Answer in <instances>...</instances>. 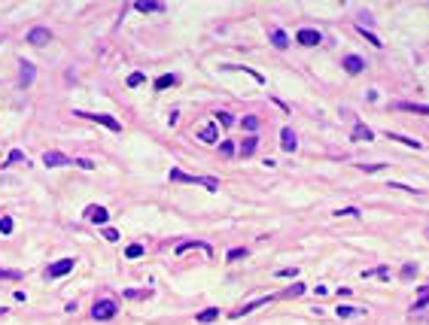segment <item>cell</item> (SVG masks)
<instances>
[{
	"instance_id": "13",
	"label": "cell",
	"mask_w": 429,
	"mask_h": 325,
	"mask_svg": "<svg viewBox=\"0 0 429 325\" xmlns=\"http://www.w3.org/2000/svg\"><path fill=\"white\" fill-rule=\"evenodd\" d=\"M18 67H21V70H18V82H21V88H28V85L33 82V73H37V70H33L31 61H21Z\"/></svg>"
},
{
	"instance_id": "26",
	"label": "cell",
	"mask_w": 429,
	"mask_h": 325,
	"mask_svg": "<svg viewBox=\"0 0 429 325\" xmlns=\"http://www.w3.org/2000/svg\"><path fill=\"white\" fill-rule=\"evenodd\" d=\"M390 140H396V143H405V146H414V149H420V140H411V137H402V134H387Z\"/></svg>"
},
{
	"instance_id": "29",
	"label": "cell",
	"mask_w": 429,
	"mask_h": 325,
	"mask_svg": "<svg viewBox=\"0 0 429 325\" xmlns=\"http://www.w3.org/2000/svg\"><path fill=\"white\" fill-rule=\"evenodd\" d=\"M125 255H128V259H140V255H143V246H140V243H131L128 249H125Z\"/></svg>"
},
{
	"instance_id": "39",
	"label": "cell",
	"mask_w": 429,
	"mask_h": 325,
	"mask_svg": "<svg viewBox=\"0 0 429 325\" xmlns=\"http://www.w3.org/2000/svg\"><path fill=\"white\" fill-rule=\"evenodd\" d=\"M140 82H143V73H131V76H128V85H131V88H137Z\"/></svg>"
},
{
	"instance_id": "8",
	"label": "cell",
	"mask_w": 429,
	"mask_h": 325,
	"mask_svg": "<svg viewBox=\"0 0 429 325\" xmlns=\"http://www.w3.org/2000/svg\"><path fill=\"white\" fill-rule=\"evenodd\" d=\"M268 301H271V295H265V298H256V301H250V304H244V307H238V310H231L229 316H231V319H241V316H247V313H253L256 307L268 304Z\"/></svg>"
},
{
	"instance_id": "1",
	"label": "cell",
	"mask_w": 429,
	"mask_h": 325,
	"mask_svg": "<svg viewBox=\"0 0 429 325\" xmlns=\"http://www.w3.org/2000/svg\"><path fill=\"white\" fill-rule=\"evenodd\" d=\"M171 183H189V186H204L207 192H219V179L213 176H192V173H183V170H171Z\"/></svg>"
},
{
	"instance_id": "7",
	"label": "cell",
	"mask_w": 429,
	"mask_h": 325,
	"mask_svg": "<svg viewBox=\"0 0 429 325\" xmlns=\"http://www.w3.org/2000/svg\"><path fill=\"white\" fill-rule=\"evenodd\" d=\"M43 164L46 167H64V164H73V158H67L64 152H43Z\"/></svg>"
},
{
	"instance_id": "25",
	"label": "cell",
	"mask_w": 429,
	"mask_h": 325,
	"mask_svg": "<svg viewBox=\"0 0 429 325\" xmlns=\"http://www.w3.org/2000/svg\"><path fill=\"white\" fill-rule=\"evenodd\" d=\"M21 161L28 164V155L21 152V149H13V152H9V158H6V167H9V164H21Z\"/></svg>"
},
{
	"instance_id": "2",
	"label": "cell",
	"mask_w": 429,
	"mask_h": 325,
	"mask_svg": "<svg viewBox=\"0 0 429 325\" xmlns=\"http://www.w3.org/2000/svg\"><path fill=\"white\" fill-rule=\"evenodd\" d=\"M73 116L88 119V122H98V125H104V128H110V131H122L119 119H113V116H107V113H85V109H73Z\"/></svg>"
},
{
	"instance_id": "31",
	"label": "cell",
	"mask_w": 429,
	"mask_h": 325,
	"mask_svg": "<svg viewBox=\"0 0 429 325\" xmlns=\"http://www.w3.org/2000/svg\"><path fill=\"white\" fill-rule=\"evenodd\" d=\"M216 122H219V125H225V128H231V125H234L231 113H216Z\"/></svg>"
},
{
	"instance_id": "15",
	"label": "cell",
	"mask_w": 429,
	"mask_h": 325,
	"mask_svg": "<svg viewBox=\"0 0 429 325\" xmlns=\"http://www.w3.org/2000/svg\"><path fill=\"white\" fill-rule=\"evenodd\" d=\"M335 313H338V316H341V319H350V316H363V307H353V304H338L335 307Z\"/></svg>"
},
{
	"instance_id": "20",
	"label": "cell",
	"mask_w": 429,
	"mask_h": 325,
	"mask_svg": "<svg viewBox=\"0 0 429 325\" xmlns=\"http://www.w3.org/2000/svg\"><path fill=\"white\" fill-rule=\"evenodd\" d=\"M216 316H219V310H216V307H207V310H201V313H198L195 319H198L201 325H207V322H213V319H216Z\"/></svg>"
},
{
	"instance_id": "18",
	"label": "cell",
	"mask_w": 429,
	"mask_h": 325,
	"mask_svg": "<svg viewBox=\"0 0 429 325\" xmlns=\"http://www.w3.org/2000/svg\"><path fill=\"white\" fill-rule=\"evenodd\" d=\"M426 304H429V286H423V289H420V295L414 298V304H411V310L417 313V310H423Z\"/></svg>"
},
{
	"instance_id": "24",
	"label": "cell",
	"mask_w": 429,
	"mask_h": 325,
	"mask_svg": "<svg viewBox=\"0 0 429 325\" xmlns=\"http://www.w3.org/2000/svg\"><path fill=\"white\" fill-rule=\"evenodd\" d=\"M152 292L149 289H125V298H131V301H140V298H149Z\"/></svg>"
},
{
	"instance_id": "21",
	"label": "cell",
	"mask_w": 429,
	"mask_h": 325,
	"mask_svg": "<svg viewBox=\"0 0 429 325\" xmlns=\"http://www.w3.org/2000/svg\"><path fill=\"white\" fill-rule=\"evenodd\" d=\"M171 85H177V76L174 73H165V76L155 79V88H159V92H165V88H171Z\"/></svg>"
},
{
	"instance_id": "3",
	"label": "cell",
	"mask_w": 429,
	"mask_h": 325,
	"mask_svg": "<svg viewBox=\"0 0 429 325\" xmlns=\"http://www.w3.org/2000/svg\"><path fill=\"white\" fill-rule=\"evenodd\" d=\"M116 313H119V304H116L113 298H100V301H95V307H92V316L100 319V322H104V319H113Z\"/></svg>"
},
{
	"instance_id": "17",
	"label": "cell",
	"mask_w": 429,
	"mask_h": 325,
	"mask_svg": "<svg viewBox=\"0 0 429 325\" xmlns=\"http://www.w3.org/2000/svg\"><path fill=\"white\" fill-rule=\"evenodd\" d=\"M256 146H259V137H256V134H253V137H247V140L241 143V149H238L241 158H250V155L256 152Z\"/></svg>"
},
{
	"instance_id": "9",
	"label": "cell",
	"mask_w": 429,
	"mask_h": 325,
	"mask_svg": "<svg viewBox=\"0 0 429 325\" xmlns=\"http://www.w3.org/2000/svg\"><path fill=\"white\" fill-rule=\"evenodd\" d=\"M341 67H344L350 76H356V73H363V70H365V61L359 58V55H347V58L341 61Z\"/></svg>"
},
{
	"instance_id": "33",
	"label": "cell",
	"mask_w": 429,
	"mask_h": 325,
	"mask_svg": "<svg viewBox=\"0 0 429 325\" xmlns=\"http://www.w3.org/2000/svg\"><path fill=\"white\" fill-rule=\"evenodd\" d=\"M411 277H417V264H411V262H408V264L402 267V279H411Z\"/></svg>"
},
{
	"instance_id": "22",
	"label": "cell",
	"mask_w": 429,
	"mask_h": 325,
	"mask_svg": "<svg viewBox=\"0 0 429 325\" xmlns=\"http://www.w3.org/2000/svg\"><path fill=\"white\" fill-rule=\"evenodd\" d=\"M353 140H359V143H368V140H371V128H365V125H356V128H353Z\"/></svg>"
},
{
	"instance_id": "43",
	"label": "cell",
	"mask_w": 429,
	"mask_h": 325,
	"mask_svg": "<svg viewBox=\"0 0 429 325\" xmlns=\"http://www.w3.org/2000/svg\"><path fill=\"white\" fill-rule=\"evenodd\" d=\"M3 316H6V310H3V307H0V319H3Z\"/></svg>"
},
{
	"instance_id": "28",
	"label": "cell",
	"mask_w": 429,
	"mask_h": 325,
	"mask_svg": "<svg viewBox=\"0 0 429 325\" xmlns=\"http://www.w3.org/2000/svg\"><path fill=\"white\" fill-rule=\"evenodd\" d=\"M219 155H222V158H231V155H234V143L231 140H222L219 143Z\"/></svg>"
},
{
	"instance_id": "10",
	"label": "cell",
	"mask_w": 429,
	"mask_h": 325,
	"mask_svg": "<svg viewBox=\"0 0 429 325\" xmlns=\"http://www.w3.org/2000/svg\"><path fill=\"white\" fill-rule=\"evenodd\" d=\"M85 219H88V222H95V225H104V222L110 219V213H107L104 207L92 204V207H85Z\"/></svg>"
},
{
	"instance_id": "23",
	"label": "cell",
	"mask_w": 429,
	"mask_h": 325,
	"mask_svg": "<svg viewBox=\"0 0 429 325\" xmlns=\"http://www.w3.org/2000/svg\"><path fill=\"white\" fill-rule=\"evenodd\" d=\"M371 277H390V267L380 264V267H371V271H363V279H371Z\"/></svg>"
},
{
	"instance_id": "41",
	"label": "cell",
	"mask_w": 429,
	"mask_h": 325,
	"mask_svg": "<svg viewBox=\"0 0 429 325\" xmlns=\"http://www.w3.org/2000/svg\"><path fill=\"white\" fill-rule=\"evenodd\" d=\"M338 216H359V210L356 207H344V210H338Z\"/></svg>"
},
{
	"instance_id": "5",
	"label": "cell",
	"mask_w": 429,
	"mask_h": 325,
	"mask_svg": "<svg viewBox=\"0 0 429 325\" xmlns=\"http://www.w3.org/2000/svg\"><path fill=\"white\" fill-rule=\"evenodd\" d=\"M296 43H301V46H317V43H323V33L314 31V28H301L296 33Z\"/></svg>"
},
{
	"instance_id": "42",
	"label": "cell",
	"mask_w": 429,
	"mask_h": 325,
	"mask_svg": "<svg viewBox=\"0 0 429 325\" xmlns=\"http://www.w3.org/2000/svg\"><path fill=\"white\" fill-rule=\"evenodd\" d=\"M277 274H280V277H296L298 271H296V267H280V271H277Z\"/></svg>"
},
{
	"instance_id": "38",
	"label": "cell",
	"mask_w": 429,
	"mask_h": 325,
	"mask_svg": "<svg viewBox=\"0 0 429 325\" xmlns=\"http://www.w3.org/2000/svg\"><path fill=\"white\" fill-rule=\"evenodd\" d=\"M104 240H107V243H116V240H119V231H116V228H104Z\"/></svg>"
},
{
	"instance_id": "14",
	"label": "cell",
	"mask_w": 429,
	"mask_h": 325,
	"mask_svg": "<svg viewBox=\"0 0 429 325\" xmlns=\"http://www.w3.org/2000/svg\"><path fill=\"white\" fill-rule=\"evenodd\" d=\"M134 9L137 13H165V3H159V0H137Z\"/></svg>"
},
{
	"instance_id": "34",
	"label": "cell",
	"mask_w": 429,
	"mask_h": 325,
	"mask_svg": "<svg viewBox=\"0 0 429 325\" xmlns=\"http://www.w3.org/2000/svg\"><path fill=\"white\" fill-rule=\"evenodd\" d=\"M0 279H21V271H6V267H0Z\"/></svg>"
},
{
	"instance_id": "11",
	"label": "cell",
	"mask_w": 429,
	"mask_h": 325,
	"mask_svg": "<svg viewBox=\"0 0 429 325\" xmlns=\"http://www.w3.org/2000/svg\"><path fill=\"white\" fill-rule=\"evenodd\" d=\"M280 146H283V152H296L298 149V140H296V131H292V128L280 131Z\"/></svg>"
},
{
	"instance_id": "30",
	"label": "cell",
	"mask_w": 429,
	"mask_h": 325,
	"mask_svg": "<svg viewBox=\"0 0 429 325\" xmlns=\"http://www.w3.org/2000/svg\"><path fill=\"white\" fill-rule=\"evenodd\" d=\"M225 259H229V262H238V259H247V249H244V246H238V249H231L229 255H225Z\"/></svg>"
},
{
	"instance_id": "6",
	"label": "cell",
	"mask_w": 429,
	"mask_h": 325,
	"mask_svg": "<svg viewBox=\"0 0 429 325\" xmlns=\"http://www.w3.org/2000/svg\"><path fill=\"white\" fill-rule=\"evenodd\" d=\"M28 43L31 46H46V43H52V31L49 28H33V31H28Z\"/></svg>"
},
{
	"instance_id": "35",
	"label": "cell",
	"mask_w": 429,
	"mask_h": 325,
	"mask_svg": "<svg viewBox=\"0 0 429 325\" xmlns=\"http://www.w3.org/2000/svg\"><path fill=\"white\" fill-rule=\"evenodd\" d=\"M13 231V219L9 216H0V234H9Z\"/></svg>"
},
{
	"instance_id": "27",
	"label": "cell",
	"mask_w": 429,
	"mask_h": 325,
	"mask_svg": "<svg viewBox=\"0 0 429 325\" xmlns=\"http://www.w3.org/2000/svg\"><path fill=\"white\" fill-rule=\"evenodd\" d=\"M304 292V286L301 283H296V286H289V289H283V292H280V298H298Z\"/></svg>"
},
{
	"instance_id": "37",
	"label": "cell",
	"mask_w": 429,
	"mask_h": 325,
	"mask_svg": "<svg viewBox=\"0 0 429 325\" xmlns=\"http://www.w3.org/2000/svg\"><path fill=\"white\" fill-rule=\"evenodd\" d=\"M73 164H76V167H82V170H92V167H95L92 158H73Z\"/></svg>"
},
{
	"instance_id": "44",
	"label": "cell",
	"mask_w": 429,
	"mask_h": 325,
	"mask_svg": "<svg viewBox=\"0 0 429 325\" xmlns=\"http://www.w3.org/2000/svg\"><path fill=\"white\" fill-rule=\"evenodd\" d=\"M426 237H429V231H426Z\"/></svg>"
},
{
	"instance_id": "40",
	"label": "cell",
	"mask_w": 429,
	"mask_h": 325,
	"mask_svg": "<svg viewBox=\"0 0 429 325\" xmlns=\"http://www.w3.org/2000/svg\"><path fill=\"white\" fill-rule=\"evenodd\" d=\"M383 164H359V170H365V173H375V170H380Z\"/></svg>"
},
{
	"instance_id": "4",
	"label": "cell",
	"mask_w": 429,
	"mask_h": 325,
	"mask_svg": "<svg viewBox=\"0 0 429 325\" xmlns=\"http://www.w3.org/2000/svg\"><path fill=\"white\" fill-rule=\"evenodd\" d=\"M73 264H76V259H58L55 264H49L46 277H49V279H58V277H64V274H70Z\"/></svg>"
},
{
	"instance_id": "16",
	"label": "cell",
	"mask_w": 429,
	"mask_h": 325,
	"mask_svg": "<svg viewBox=\"0 0 429 325\" xmlns=\"http://www.w3.org/2000/svg\"><path fill=\"white\" fill-rule=\"evenodd\" d=\"M268 37H271V43H274L277 49H286V46H289V37H286V31H280V28H271V33H268Z\"/></svg>"
},
{
	"instance_id": "19",
	"label": "cell",
	"mask_w": 429,
	"mask_h": 325,
	"mask_svg": "<svg viewBox=\"0 0 429 325\" xmlns=\"http://www.w3.org/2000/svg\"><path fill=\"white\" fill-rule=\"evenodd\" d=\"M396 109H408V113H417V116H429V107H423V104H396Z\"/></svg>"
},
{
	"instance_id": "36",
	"label": "cell",
	"mask_w": 429,
	"mask_h": 325,
	"mask_svg": "<svg viewBox=\"0 0 429 325\" xmlns=\"http://www.w3.org/2000/svg\"><path fill=\"white\" fill-rule=\"evenodd\" d=\"M387 188H399V192H414V195H423L420 188H411V186H402V183H390Z\"/></svg>"
},
{
	"instance_id": "32",
	"label": "cell",
	"mask_w": 429,
	"mask_h": 325,
	"mask_svg": "<svg viewBox=\"0 0 429 325\" xmlns=\"http://www.w3.org/2000/svg\"><path fill=\"white\" fill-rule=\"evenodd\" d=\"M244 128L250 131V134H253V131L259 128V119H256V116H244Z\"/></svg>"
},
{
	"instance_id": "12",
	"label": "cell",
	"mask_w": 429,
	"mask_h": 325,
	"mask_svg": "<svg viewBox=\"0 0 429 325\" xmlns=\"http://www.w3.org/2000/svg\"><path fill=\"white\" fill-rule=\"evenodd\" d=\"M198 140H201V143H216V140H219L216 125H210V122H207V125H201V128H198Z\"/></svg>"
}]
</instances>
